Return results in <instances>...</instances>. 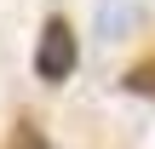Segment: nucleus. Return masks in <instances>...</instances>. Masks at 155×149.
Here are the masks:
<instances>
[{
	"label": "nucleus",
	"mask_w": 155,
	"mask_h": 149,
	"mask_svg": "<svg viewBox=\"0 0 155 149\" xmlns=\"http://www.w3.org/2000/svg\"><path fill=\"white\" fill-rule=\"evenodd\" d=\"M75 63H81V40H75V29H69L63 17H52V23L40 29V46H35V75H40L46 86H58V80L75 75Z\"/></svg>",
	"instance_id": "f257e3e1"
},
{
	"label": "nucleus",
	"mask_w": 155,
	"mask_h": 149,
	"mask_svg": "<svg viewBox=\"0 0 155 149\" xmlns=\"http://www.w3.org/2000/svg\"><path fill=\"white\" fill-rule=\"evenodd\" d=\"M127 86H132V92H144V98H155V63H138V69L127 75Z\"/></svg>",
	"instance_id": "f03ea898"
}]
</instances>
